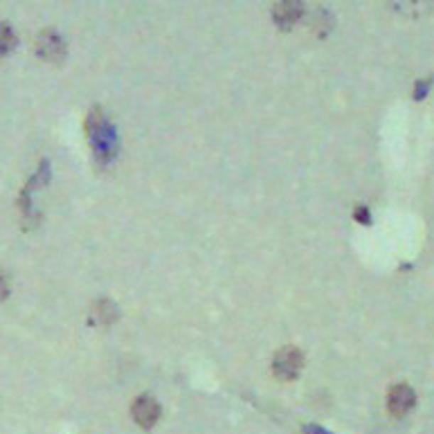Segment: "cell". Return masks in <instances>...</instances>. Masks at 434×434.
Instances as JSON below:
<instances>
[{
	"mask_svg": "<svg viewBox=\"0 0 434 434\" xmlns=\"http://www.w3.org/2000/svg\"><path fill=\"white\" fill-rule=\"evenodd\" d=\"M304 367V354L297 347H283L273 360V374L279 381H295Z\"/></svg>",
	"mask_w": 434,
	"mask_h": 434,
	"instance_id": "obj_1",
	"label": "cell"
},
{
	"mask_svg": "<svg viewBox=\"0 0 434 434\" xmlns=\"http://www.w3.org/2000/svg\"><path fill=\"white\" fill-rule=\"evenodd\" d=\"M36 54L45 61H54V63L63 61V57H65L63 38L57 32H52V30L40 32L38 38H36Z\"/></svg>",
	"mask_w": 434,
	"mask_h": 434,
	"instance_id": "obj_2",
	"label": "cell"
},
{
	"mask_svg": "<svg viewBox=\"0 0 434 434\" xmlns=\"http://www.w3.org/2000/svg\"><path fill=\"white\" fill-rule=\"evenodd\" d=\"M131 414L135 418V423L142 425V428H153L158 423V418H160V405L156 398L151 396H140V398H135L133 403V408H131Z\"/></svg>",
	"mask_w": 434,
	"mask_h": 434,
	"instance_id": "obj_3",
	"label": "cell"
},
{
	"mask_svg": "<svg viewBox=\"0 0 434 434\" xmlns=\"http://www.w3.org/2000/svg\"><path fill=\"white\" fill-rule=\"evenodd\" d=\"M416 403L414 396V389L410 385H396L389 389V396H387V408L394 416H405Z\"/></svg>",
	"mask_w": 434,
	"mask_h": 434,
	"instance_id": "obj_4",
	"label": "cell"
},
{
	"mask_svg": "<svg viewBox=\"0 0 434 434\" xmlns=\"http://www.w3.org/2000/svg\"><path fill=\"white\" fill-rule=\"evenodd\" d=\"M304 13V5L300 0H283V3H277L273 9V21L277 23V27L281 30H291V27L302 18Z\"/></svg>",
	"mask_w": 434,
	"mask_h": 434,
	"instance_id": "obj_5",
	"label": "cell"
},
{
	"mask_svg": "<svg viewBox=\"0 0 434 434\" xmlns=\"http://www.w3.org/2000/svg\"><path fill=\"white\" fill-rule=\"evenodd\" d=\"M92 318H94V322H99L102 327H108V324H113V322L117 320V308H115L113 302L102 300V302L94 304V308H92Z\"/></svg>",
	"mask_w": 434,
	"mask_h": 434,
	"instance_id": "obj_6",
	"label": "cell"
},
{
	"mask_svg": "<svg viewBox=\"0 0 434 434\" xmlns=\"http://www.w3.org/2000/svg\"><path fill=\"white\" fill-rule=\"evenodd\" d=\"M13 48H16V34L7 23H0V57L9 54Z\"/></svg>",
	"mask_w": 434,
	"mask_h": 434,
	"instance_id": "obj_7",
	"label": "cell"
},
{
	"mask_svg": "<svg viewBox=\"0 0 434 434\" xmlns=\"http://www.w3.org/2000/svg\"><path fill=\"white\" fill-rule=\"evenodd\" d=\"M7 295H9V279L5 273H0V302H3Z\"/></svg>",
	"mask_w": 434,
	"mask_h": 434,
	"instance_id": "obj_8",
	"label": "cell"
},
{
	"mask_svg": "<svg viewBox=\"0 0 434 434\" xmlns=\"http://www.w3.org/2000/svg\"><path fill=\"white\" fill-rule=\"evenodd\" d=\"M358 216H360V219H362V223H369V212L367 210H360V212H356V219H358Z\"/></svg>",
	"mask_w": 434,
	"mask_h": 434,
	"instance_id": "obj_9",
	"label": "cell"
},
{
	"mask_svg": "<svg viewBox=\"0 0 434 434\" xmlns=\"http://www.w3.org/2000/svg\"><path fill=\"white\" fill-rule=\"evenodd\" d=\"M308 434H329L327 430H320V428H306Z\"/></svg>",
	"mask_w": 434,
	"mask_h": 434,
	"instance_id": "obj_10",
	"label": "cell"
}]
</instances>
